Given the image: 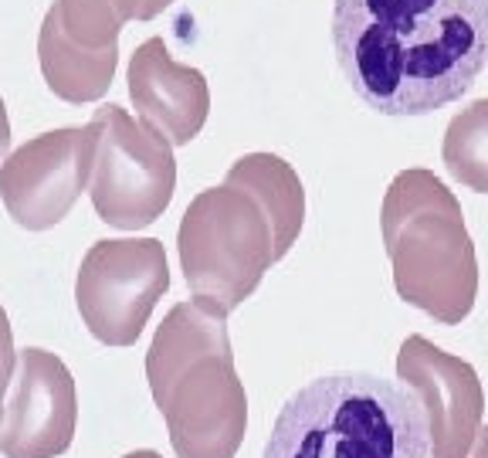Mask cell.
<instances>
[{"instance_id":"15","label":"cell","mask_w":488,"mask_h":458,"mask_svg":"<svg viewBox=\"0 0 488 458\" xmlns=\"http://www.w3.org/2000/svg\"><path fill=\"white\" fill-rule=\"evenodd\" d=\"M474 458H488V428L478 432V448H474Z\"/></svg>"},{"instance_id":"7","label":"cell","mask_w":488,"mask_h":458,"mask_svg":"<svg viewBox=\"0 0 488 458\" xmlns=\"http://www.w3.org/2000/svg\"><path fill=\"white\" fill-rule=\"evenodd\" d=\"M166 285L170 272L160 242H99L81 262L79 310L92 337L108 347H129Z\"/></svg>"},{"instance_id":"10","label":"cell","mask_w":488,"mask_h":458,"mask_svg":"<svg viewBox=\"0 0 488 458\" xmlns=\"http://www.w3.org/2000/svg\"><path fill=\"white\" fill-rule=\"evenodd\" d=\"M75 380L65 364L44 350H24L17 364L0 452L7 458H54L75 438Z\"/></svg>"},{"instance_id":"12","label":"cell","mask_w":488,"mask_h":458,"mask_svg":"<svg viewBox=\"0 0 488 458\" xmlns=\"http://www.w3.org/2000/svg\"><path fill=\"white\" fill-rule=\"evenodd\" d=\"M230 180H238L265 204L271 224H275V255L282 258L302 231L305 217V194L298 184L296 170L278 157L268 153H251L230 167Z\"/></svg>"},{"instance_id":"3","label":"cell","mask_w":488,"mask_h":458,"mask_svg":"<svg viewBox=\"0 0 488 458\" xmlns=\"http://www.w3.org/2000/svg\"><path fill=\"white\" fill-rule=\"evenodd\" d=\"M265 458H431V442L424 411L404 384L333 374L285 401Z\"/></svg>"},{"instance_id":"1","label":"cell","mask_w":488,"mask_h":458,"mask_svg":"<svg viewBox=\"0 0 488 458\" xmlns=\"http://www.w3.org/2000/svg\"><path fill=\"white\" fill-rule=\"evenodd\" d=\"M333 48L380 116H427L488 65V0H333Z\"/></svg>"},{"instance_id":"11","label":"cell","mask_w":488,"mask_h":458,"mask_svg":"<svg viewBox=\"0 0 488 458\" xmlns=\"http://www.w3.org/2000/svg\"><path fill=\"white\" fill-rule=\"evenodd\" d=\"M163 54L166 48H160L163 81H156V75L143 62L133 65V99H139L143 116L160 122V129L174 143H190L207 116V89L201 72L170 65Z\"/></svg>"},{"instance_id":"13","label":"cell","mask_w":488,"mask_h":458,"mask_svg":"<svg viewBox=\"0 0 488 458\" xmlns=\"http://www.w3.org/2000/svg\"><path fill=\"white\" fill-rule=\"evenodd\" d=\"M441 157L458 184L488 194V99H478L451 119Z\"/></svg>"},{"instance_id":"6","label":"cell","mask_w":488,"mask_h":458,"mask_svg":"<svg viewBox=\"0 0 488 458\" xmlns=\"http://www.w3.org/2000/svg\"><path fill=\"white\" fill-rule=\"evenodd\" d=\"M95 184L92 204L106 224L143 228L174 197L176 167L166 139L136 126L116 106L95 116Z\"/></svg>"},{"instance_id":"2","label":"cell","mask_w":488,"mask_h":458,"mask_svg":"<svg viewBox=\"0 0 488 458\" xmlns=\"http://www.w3.org/2000/svg\"><path fill=\"white\" fill-rule=\"evenodd\" d=\"M228 312L197 299L176 306L146 360L153 401L176 458H234L248 428V397L230 357Z\"/></svg>"},{"instance_id":"5","label":"cell","mask_w":488,"mask_h":458,"mask_svg":"<svg viewBox=\"0 0 488 458\" xmlns=\"http://www.w3.org/2000/svg\"><path fill=\"white\" fill-rule=\"evenodd\" d=\"M180 262L190 289L230 312L255 292L275 255V224L251 190L230 180L203 190L180 224Z\"/></svg>"},{"instance_id":"14","label":"cell","mask_w":488,"mask_h":458,"mask_svg":"<svg viewBox=\"0 0 488 458\" xmlns=\"http://www.w3.org/2000/svg\"><path fill=\"white\" fill-rule=\"evenodd\" d=\"M11 360H14V350H11V329H7V316L0 310V397L7 391V380H11Z\"/></svg>"},{"instance_id":"8","label":"cell","mask_w":488,"mask_h":458,"mask_svg":"<svg viewBox=\"0 0 488 458\" xmlns=\"http://www.w3.org/2000/svg\"><path fill=\"white\" fill-rule=\"evenodd\" d=\"M397 377L424 411L431 458H468L482 428L485 394L472 364L410 337L397 357Z\"/></svg>"},{"instance_id":"4","label":"cell","mask_w":488,"mask_h":458,"mask_svg":"<svg viewBox=\"0 0 488 458\" xmlns=\"http://www.w3.org/2000/svg\"><path fill=\"white\" fill-rule=\"evenodd\" d=\"M383 242L400 299L437 323H461L478 296V258L455 194L427 170H404L383 201Z\"/></svg>"},{"instance_id":"17","label":"cell","mask_w":488,"mask_h":458,"mask_svg":"<svg viewBox=\"0 0 488 458\" xmlns=\"http://www.w3.org/2000/svg\"><path fill=\"white\" fill-rule=\"evenodd\" d=\"M126 458H160L156 452H129Z\"/></svg>"},{"instance_id":"16","label":"cell","mask_w":488,"mask_h":458,"mask_svg":"<svg viewBox=\"0 0 488 458\" xmlns=\"http://www.w3.org/2000/svg\"><path fill=\"white\" fill-rule=\"evenodd\" d=\"M7 149V116H4V102H0V153Z\"/></svg>"},{"instance_id":"9","label":"cell","mask_w":488,"mask_h":458,"mask_svg":"<svg viewBox=\"0 0 488 458\" xmlns=\"http://www.w3.org/2000/svg\"><path fill=\"white\" fill-rule=\"evenodd\" d=\"M95 153V126L48 133L17 149L0 170V190L21 228L41 231L58 224L85 187Z\"/></svg>"}]
</instances>
